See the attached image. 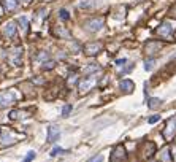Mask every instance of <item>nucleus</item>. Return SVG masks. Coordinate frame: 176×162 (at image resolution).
Returning <instances> with one entry per match:
<instances>
[{
  "label": "nucleus",
  "instance_id": "nucleus-1",
  "mask_svg": "<svg viewBox=\"0 0 176 162\" xmlns=\"http://www.w3.org/2000/svg\"><path fill=\"white\" fill-rule=\"evenodd\" d=\"M176 135V116H171L165 124V129H163V137L167 140H171Z\"/></svg>",
  "mask_w": 176,
  "mask_h": 162
},
{
  "label": "nucleus",
  "instance_id": "nucleus-2",
  "mask_svg": "<svg viewBox=\"0 0 176 162\" xmlns=\"http://www.w3.org/2000/svg\"><path fill=\"white\" fill-rule=\"evenodd\" d=\"M103 24H105L103 17H92V19L84 22V27L90 32H97V30H100V29L103 27Z\"/></svg>",
  "mask_w": 176,
  "mask_h": 162
},
{
  "label": "nucleus",
  "instance_id": "nucleus-3",
  "mask_svg": "<svg viewBox=\"0 0 176 162\" xmlns=\"http://www.w3.org/2000/svg\"><path fill=\"white\" fill-rule=\"evenodd\" d=\"M95 76H86V78H83L80 81V92H87V91L90 89V87L94 86V84H95Z\"/></svg>",
  "mask_w": 176,
  "mask_h": 162
},
{
  "label": "nucleus",
  "instance_id": "nucleus-4",
  "mask_svg": "<svg viewBox=\"0 0 176 162\" xmlns=\"http://www.w3.org/2000/svg\"><path fill=\"white\" fill-rule=\"evenodd\" d=\"M125 151L124 148H122L121 145L116 146V148L113 149V154H111V162H125Z\"/></svg>",
  "mask_w": 176,
  "mask_h": 162
},
{
  "label": "nucleus",
  "instance_id": "nucleus-5",
  "mask_svg": "<svg viewBox=\"0 0 176 162\" xmlns=\"http://www.w3.org/2000/svg\"><path fill=\"white\" fill-rule=\"evenodd\" d=\"M0 141H2V146L13 145L14 141H16V137H13L11 130H8V129H3V130H2V135H0Z\"/></svg>",
  "mask_w": 176,
  "mask_h": 162
},
{
  "label": "nucleus",
  "instance_id": "nucleus-6",
  "mask_svg": "<svg viewBox=\"0 0 176 162\" xmlns=\"http://www.w3.org/2000/svg\"><path fill=\"white\" fill-rule=\"evenodd\" d=\"M60 138V130L57 126H49L48 127V143H56Z\"/></svg>",
  "mask_w": 176,
  "mask_h": 162
},
{
  "label": "nucleus",
  "instance_id": "nucleus-7",
  "mask_svg": "<svg viewBox=\"0 0 176 162\" xmlns=\"http://www.w3.org/2000/svg\"><path fill=\"white\" fill-rule=\"evenodd\" d=\"M102 43H87L86 46H84V51L87 52L89 56H94V54H98V52L102 51Z\"/></svg>",
  "mask_w": 176,
  "mask_h": 162
},
{
  "label": "nucleus",
  "instance_id": "nucleus-8",
  "mask_svg": "<svg viewBox=\"0 0 176 162\" xmlns=\"http://www.w3.org/2000/svg\"><path fill=\"white\" fill-rule=\"evenodd\" d=\"M119 87H121V91H124L125 94H130V92H133L135 84L132 79H122L121 83H119Z\"/></svg>",
  "mask_w": 176,
  "mask_h": 162
},
{
  "label": "nucleus",
  "instance_id": "nucleus-9",
  "mask_svg": "<svg viewBox=\"0 0 176 162\" xmlns=\"http://www.w3.org/2000/svg\"><path fill=\"white\" fill-rule=\"evenodd\" d=\"M171 32H173V27H171V24H170V22H163V24L157 29V34H159L160 37H170V35H171Z\"/></svg>",
  "mask_w": 176,
  "mask_h": 162
},
{
  "label": "nucleus",
  "instance_id": "nucleus-10",
  "mask_svg": "<svg viewBox=\"0 0 176 162\" xmlns=\"http://www.w3.org/2000/svg\"><path fill=\"white\" fill-rule=\"evenodd\" d=\"M14 100V95L10 92H3V94H0V107H7L8 104H11Z\"/></svg>",
  "mask_w": 176,
  "mask_h": 162
},
{
  "label": "nucleus",
  "instance_id": "nucleus-11",
  "mask_svg": "<svg viewBox=\"0 0 176 162\" xmlns=\"http://www.w3.org/2000/svg\"><path fill=\"white\" fill-rule=\"evenodd\" d=\"M162 48V45H160L159 42H148L146 43V52H149V54H152V52H155V51H159V49Z\"/></svg>",
  "mask_w": 176,
  "mask_h": 162
},
{
  "label": "nucleus",
  "instance_id": "nucleus-12",
  "mask_svg": "<svg viewBox=\"0 0 176 162\" xmlns=\"http://www.w3.org/2000/svg\"><path fill=\"white\" fill-rule=\"evenodd\" d=\"M5 34H7L10 38L14 37V34H16V24H14L13 21H10V22L5 24Z\"/></svg>",
  "mask_w": 176,
  "mask_h": 162
},
{
  "label": "nucleus",
  "instance_id": "nucleus-13",
  "mask_svg": "<svg viewBox=\"0 0 176 162\" xmlns=\"http://www.w3.org/2000/svg\"><path fill=\"white\" fill-rule=\"evenodd\" d=\"M3 7L7 11H11L17 7V0H3Z\"/></svg>",
  "mask_w": 176,
  "mask_h": 162
},
{
  "label": "nucleus",
  "instance_id": "nucleus-14",
  "mask_svg": "<svg viewBox=\"0 0 176 162\" xmlns=\"http://www.w3.org/2000/svg\"><path fill=\"white\" fill-rule=\"evenodd\" d=\"M21 57H22V49H21V48H17L16 51H14V57L11 59L14 65H21Z\"/></svg>",
  "mask_w": 176,
  "mask_h": 162
},
{
  "label": "nucleus",
  "instance_id": "nucleus-15",
  "mask_svg": "<svg viewBox=\"0 0 176 162\" xmlns=\"http://www.w3.org/2000/svg\"><path fill=\"white\" fill-rule=\"evenodd\" d=\"M100 67H98V65H97V64H90V65L89 67H87V69L86 70H84V73H86V75L87 76H89V75H92V73H97V72H100Z\"/></svg>",
  "mask_w": 176,
  "mask_h": 162
},
{
  "label": "nucleus",
  "instance_id": "nucleus-16",
  "mask_svg": "<svg viewBox=\"0 0 176 162\" xmlns=\"http://www.w3.org/2000/svg\"><path fill=\"white\" fill-rule=\"evenodd\" d=\"M160 104H162V100L160 99H149L148 107L149 108H157V107H160Z\"/></svg>",
  "mask_w": 176,
  "mask_h": 162
},
{
  "label": "nucleus",
  "instance_id": "nucleus-17",
  "mask_svg": "<svg viewBox=\"0 0 176 162\" xmlns=\"http://www.w3.org/2000/svg\"><path fill=\"white\" fill-rule=\"evenodd\" d=\"M65 149H62V148H59V146H54V148H52V151L49 153V156H51V157H54V156H57V154H65Z\"/></svg>",
  "mask_w": 176,
  "mask_h": 162
},
{
  "label": "nucleus",
  "instance_id": "nucleus-18",
  "mask_svg": "<svg viewBox=\"0 0 176 162\" xmlns=\"http://www.w3.org/2000/svg\"><path fill=\"white\" fill-rule=\"evenodd\" d=\"M19 24H21L22 30H24V32H27V29H29V21H27V17H25V16L19 17Z\"/></svg>",
  "mask_w": 176,
  "mask_h": 162
},
{
  "label": "nucleus",
  "instance_id": "nucleus-19",
  "mask_svg": "<svg viewBox=\"0 0 176 162\" xmlns=\"http://www.w3.org/2000/svg\"><path fill=\"white\" fill-rule=\"evenodd\" d=\"M162 161H163V162H171V156H170V149H168V148L163 149V153H162Z\"/></svg>",
  "mask_w": 176,
  "mask_h": 162
},
{
  "label": "nucleus",
  "instance_id": "nucleus-20",
  "mask_svg": "<svg viewBox=\"0 0 176 162\" xmlns=\"http://www.w3.org/2000/svg\"><path fill=\"white\" fill-rule=\"evenodd\" d=\"M72 110H73V107H72V105H65V107H64V110H62V116L64 118H68V114L70 113H72Z\"/></svg>",
  "mask_w": 176,
  "mask_h": 162
},
{
  "label": "nucleus",
  "instance_id": "nucleus-21",
  "mask_svg": "<svg viewBox=\"0 0 176 162\" xmlns=\"http://www.w3.org/2000/svg\"><path fill=\"white\" fill-rule=\"evenodd\" d=\"M94 7V3L90 2V0H83L80 3V8H84V10H87V8H92Z\"/></svg>",
  "mask_w": 176,
  "mask_h": 162
},
{
  "label": "nucleus",
  "instance_id": "nucleus-22",
  "mask_svg": "<svg viewBox=\"0 0 176 162\" xmlns=\"http://www.w3.org/2000/svg\"><path fill=\"white\" fill-rule=\"evenodd\" d=\"M59 14H60V19H64V21H68L70 19V14H68V11H67L65 8H62V10L59 11Z\"/></svg>",
  "mask_w": 176,
  "mask_h": 162
},
{
  "label": "nucleus",
  "instance_id": "nucleus-23",
  "mask_svg": "<svg viewBox=\"0 0 176 162\" xmlns=\"http://www.w3.org/2000/svg\"><path fill=\"white\" fill-rule=\"evenodd\" d=\"M154 64H155V60L154 59H148V60H146L145 62V70H152V67H154Z\"/></svg>",
  "mask_w": 176,
  "mask_h": 162
},
{
  "label": "nucleus",
  "instance_id": "nucleus-24",
  "mask_svg": "<svg viewBox=\"0 0 176 162\" xmlns=\"http://www.w3.org/2000/svg\"><path fill=\"white\" fill-rule=\"evenodd\" d=\"M33 159H35V151H29L27 156H25V159L22 162H32Z\"/></svg>",
  "mask_w": 176,
  "mask_h": 162
},
{
  "label": "nucleus",
  "instance_id": "nucleus-25",
  "mask_svg": "<svg viewBox=\"0 0 176 162\" xmlns=\"http://www.w3.org/2000/svg\"><path fill=\"white\" fill-rule=\"evenodd\" d=\"M157 121H160V114H152V116L148 119V122L149 124H155Z\"/></svg>",
  "mask_w": 176,
  "mask_h": 162
},
{
  "label": "nucleus",
  "instance_id": "nucleus-26",
  "mask_svg": "<svg viewBox=\"0 0 176 162\" xmlns=\"http://www.w3.org/2000/svg\"><path fill=\"white\" fill-rule=\"evenodd\" d=\"M54 65H56L54 60H49V62H45V64H43V69H45V70H51V69H54Z\"/></svg>",
  "mask_w": 176,
  "mask_h": 162
},
{
  "label": "nucleus",
  "instance_id": "nucleus-27",
  "mask_svg": "<svg viewBox=\"0 0 176 162\" xmlns=\"http://www.w3.org/2000/svg\"><path fill=\"white\" fill-rule=\"evenodd\" d=\"M89 162H103V156L98 154V156H95V157H92Z\"/></svg>",
  "mask_w": 176,
  "mask_h": 162
},
{
  "label": "nucleus",
  "instance_id": "nucleus-28",
  "mask_svg": "<svg viewBox=\"0 0 176 162\" xmlns=\"http://www.w3.org/2000/svg\"><path fill=\"white\" fill-rule=\"evenodd\" d=\"M125 62H127L125 59H117V60H116V65H124Z\"/></svg>",
  "mask_w": 176,
  "mask_h": 162
},
{
  "label": "nucleus",
  "instance_id": "nucleus-29",
  "mask_svg": "<svg viewBox=\"0 0 176 162\" xmlns=\"http://www.w3.org/2000/svg\"><path fill=\"white\" fill-rule=\"evenodd\" d=\"M75 78H76V76H75V75H73V76H70V78H68V86H72V84H73V83H75V81H76V79H75Z\"/></svg>",
  "mask_w": 176,
  "mask_h": 162
},
{
  "label": "nucleus",
  "instance_id": "nucleus-30",
  "mask_svg": "<svg viewBox=\"0 0 176 162\" xmlns=\"http://www.w3.org/2000/svg\"><path fill=\"white\" fill-rule=\"evenodd\" d=\"M10 118H11V119H16V118H17V111H11Z\"/></svg>",
  "mask_w": 176,
  "mask_h": 162
},
{
  "label": "nucleus",
  "instance_id": "nucleus-31",
  "mask_svg": "<svg viewBox=\"0 0 176 162\" xmlns=\"http://www.w3.org/2000/svg\"><path fill=\"white\" fill-rule=\"evenodd\" d=\"M21 2H29V0H21Z\"/></svg>",
  "mask_w": 176,
  "mask_h": 162
},
{
  "label": "nucleus",
  "instance_id": "nucleus-32",
  "mask_svg": "<svg viewBox=\"0 0 176 162\" xmlns=\"http://www.w3.org/2000/svg\"><path fill=\"white\" fill-rule=\"evenodd\" d=\"M0 14H2V11H0Z\"/></svg>",
  "mask_w": 176,
  "mask_h": 162
}]
</instances>
